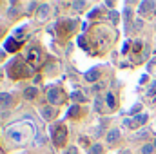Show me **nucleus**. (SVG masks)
<instances>
[{"instance_id":"nucleus-1","label":"nucleus","mask_w":156,"mask_h":154,"mask_svg":"<svg viewBox=\"0 0 156 154\" xmlns=\"http://www.w3.org/2000/svg\"><path fill=\"white\" fill-rule=\"evenodd\" d=\"M33 132H35V127L31 123H16V127H13V129L7 131L9 138L15 143H24L26 140H29L33 136Z\"/></svg>"},{"instance_id":"nucleus-2","label":"nucleus","mask_w":156,"mask_h":154,"mask_svg":"<svg viewBox=\"0 0 156 154\" xmlns=\"http://www.w3.org/2000/svg\"><path fill=\"white\" fill-rule=\"evenodd\" d=\"M9 76L15 78V80H18V78H26L31 75V69L22 62V60H13L11 62V67H9Z\"/></svg>"},{"instance_id":"nucleus-3","label":"nucleus","mask_w":156,"mask_h":154,"mask_svg":"<svg viewBox=\"0 0 156 154\" xmlns=\"http://www.w3.org/2000/svg\"><path fill=\"white\" fill-rule=\"evenodd\" d=\"M64 100H66V94H64L62 89L53 87V89L47 91V102H49L51 105H60V103H64Z\"/></svg>"},{"instance_id":"nucleus-4","label":"nucleus","mask_w":156,"mask_h":154,"mask_svg":"<svg viewBox=\"0 0 156 154\" xmlns=\"http://www.w3.org/2000/svg\"><path fill=\"white\" fill-rule=\"evenodd\" d=\"M66 138H67V129H66V125H58L56 131H55V134H53L55 145H56V147H62V145L66 143Z\"/></svg>"},{"instance_id":"nucleus-5","label":"nucleus","mask_w":156,"mask_h":154,"mask_svg":"<svg viewBox=\"0 0 156 154\" xmlns=\"http://www.w3.org/2000/svg\"><path fill=\"white\" fill-rule=\"evenodd\" d=\"M27 62L31 64V67L40 65V62H42V54H40V51L37 49V47H31V49L27 51Z\"/></svg>"},{"instance_id":"nucleus-6","label":"nucleus","mask_w":156,"mask_h":154,"mask_svg":"<svg viewBox=\"0 0 156 154\" xmlns=\"http://www.w3.org/2000/svg\"><path fill=\"white\" fill-rule=\"evenodd\" d=\"M145 121H147V116L145 114H138V116H134V120H125L123 123H125L127 127H131V129H136V127H142Z\"/></svg>"},{"instance_id":"nucleus-7","label":"nucleus","mask_w":156,"mask_h":154,"mask_svg":"<svg viewBox=\"0 0 156 154\" xmlns=\"http://www.w3.org/2000/svg\"><path fill=\"white\" fill-rule=\"evenodd\" d=\"M154 2H149V0H144V2H140V5H138V13L140 15H153V11H154Z\"/></svg>"},{"instance_id":"nucleus-8","label":"nucleus","mask_w":156,"mask_h":154,"mask_svg":"<svg viewBox=\"0 0 156 154\" xmlns=\"http://www.w3.org/2000/svg\"><path fill=\"white\" fill-rule=\"evenodd\" d=\"M11 105H13V98H11V94L2 93V94H0V109H7V107H11Z\"/></svg>"},{"instance_id":"nucleus-9","label":"nucleus","mask_w":156,"mask_h":154,"mask_svg":"<svg viewBox=\"0 0 156 154\" xmlns=\"http://www.w3.org/2000/svg\"><path fill=\"white\" fill-rule=\"evenodd\" d=\"M20 49V42H16L15 38H7L5 40V51L7 53H15Z\"/></svg>"},{"instance_id":"nucleus-10","label":"nucleus","mask_w":156,"mask_h":154,"mask_svg":"<svg viewBox=\"0 0 156 154\" xmlns=\"http://www.w3.org/2000/svg\"><path fill=\"white\" fill-rule=\"evenodd\" d=\"M40 111H42V116H44L45 120H53V118L56 116V111H55V107H51V105H45V107H42Z\"/></svg>"},{"instance_id":"nucleus-11","label":"nucleus","mask_w":156,"mask_h":154,"mask_svg":"<svg viewBox=\"0 0 156 154\" xmlns=\"http://www.w3.org/2000/svg\"><path fill=\"white\" fill-rule=\"evenodd\" d=\"M104 100H105V103H107V107H109L111 111H113V109H116V100H115V94H113L111 91H107V93H105V98H104Z\"/></svg>"},{"instance_id":"nucleus-12","label":"nucleus","mask_w":156,"mask_h":154,"mask_svg":"<svg viewBox=\"0 0 156 154\" xmlns=\"http://www.w3.org/2000/svg\"><path fill=\"white\" fill-rule=\"evenodd\" d=\"M98 78H100V69H91V71L85 73V80L87 82H98Z\"/></svg>"},{"instance_id":"nucleus-13","label":"nucleus","mask_w":156,"mask_h":154,"mask_svg":"<svg viewBox=\"0 0 156 154\" xmlns=\"http://www.w3.org/2000/svg\"><path fill=\"white\" fill-rule=\"evenodd\" d=\"M105 140H107V143H115L116 140H120V131H118V129L109 131V132H107V136H105Z\"/></svg>"},{"instance_id":"nucleus-14","label":"nucleus","mask_w":156,"mask_h":154,"mask_svg":"<svg viewBox=\"0 0 156 154\" xmlns=\"http://www.w3.org/2000/svg\"><path fill=\"white\" fill-rule=\"evenodd\" d=\"M49 15V5H45V4H42L40 5V11H38V18L40 20H45V16Z\"/></svg>"},{"instance_id":"nucleus-15","label":"nucleus","mask_w":156,"mask_h":154,"mask_svg":"<svg viewBox=\"0 0 156 154\" xmlns=\"http://www.w3.org/2000/svg\"><path fill=\"white\" fill-rule=\"evenodd\" d=\"M37 96V89L35 87H27L26 91H24V98H27V100H33Z\"/></svg>"},{"instance_id":"nucleus-16","label":"nucleus","mask_w":156,"mask_h":154,"mask_svg":"<svg viewBox=\"0 0 156 154\" xmlns=\"http://www.w3.org/2000/svg\"><path fill=\"white\" fill-rule=\"evenodd\" d=\"M153 151H154V145H153V143H147V145H144V147H142V151H140V152H142V154H153Z\"/></svg>"},{"instance_id":"nucleus-17","label":"nucleus","mask_w":156,"mask_h":154,"mask_svg":"<svg viewBox=\"0 0 156 154\" xmlns=\"http://www.w3.org/2000/svg\"><path fill=\"white\" fill-rule=\"evenodd\" d=\"M154 96H156V80L153 82V85H151V89L147 91V98H149V100H153Z\"/></svg>"},{"instance_id":"nucleus-18","label":"nucleus","mask_w":156,"mask_h":154,"mask_svg":"<svg viewBox=\"0 0 156 154\" xmlns=\"http://www.w3.org/2000/svg\"><path fill=\"white\" fill-rule=\"evenodd\" d=\"M102 152H104V149H102V145H98V143L93 145L91 151H89V154H102Z\"/></svg>"},{"instance_id":"nucleus-19","label":"nucleus","mask_w":156,"mask_h":154,"mask_svg":"<svg viewBox=\"0 0 156 154\" xmlns=\"http://www.w3.org/2000/svg\"><path fill=\"white\" fill-rule=\"evenodd\" d=\"M71 96H73V100H76V102H83V100H85V96H83V94H82L80 91H75V93H73Z\"/></svg>"},{"instance_id":"nucleus-20","label":"nucleus","mask_w":156,"mask_h":154,"mask_svg":"<svg viewBox=\"0 0 156 154\" xmlns=\"http://www.w3.org/2000/svg\"><path fill=\"white\" fill-rule=\"evenodd\" d=\"M69 116H71V118H76V116H80V107L73 105V107H71V111H69Z\"/></svg>"},{"instance_id":"nucleus-21","label":"nucleus","mask_w":156,"mask_h":154,"mask_svg":"<svg viewBox=\"0 0 156 154\" xmlns=\"http://www.w3.org/2000/svg\"><path fill=\"white\" fill-rule=\"evenodd\" d=\"M94 109H96L98 113H102V98H100V96L94 100Z\"/></svg>"},{"instance_id":"nucleus-22","label":"nucleus","mask_w":156,"mask_h":154,"mask_svg":"<svg viewBox=\"0 0 156 154\" xmlns=\"http://www.w3.org/2000/svg\"><path fill=\"white\" fill-rule=\"evenodd\" d=\"M73 7H75V9H82V7H85V2H83V0H80V2H73Z\"/></svg>"},{"instance_id":"nucleus-23","label":"nucleus","mask_w":156,"mask_h":154,"mask_svg":"<svg viewBox=\"0 0 156 154\" xmlns=\"http://www.w3.org/2000/svg\"><path fill=\"white\" fill-rule=\"evenodd\" d=\"M66 154H78V149L76 147H69V149L66 151Z\"/></svg>"},{"instance_id":"nucleus-24","label":"nucleus","mask_w":156,"mask_h":154,"mask_svg":"<svg viewBox=\"0 0 156 154\" xmlns=\"http://www.w3.org/2000/svg\"><path fill=\"white\" fill-rule=\"evenodd\" d=\"M78 44H80L83 49H87V45H85V42H83V37H80V38H78Z\"/></svg>"},{"instance_id":"nucleus-25","label":"nucleus","mask_w":156,"mask_h":154,"mask_svg":"<svg viewBox=\"0 0 156 154\" xmlns=\"http://www.w3.org/2000/svg\"><path fill=\"white\" fill-rule=\"evenodd\" d=\"M109 16H111V20H113V22H116L118 15H116V13H115V11H113V13H111V15H109Z\"/></svg>"},{"instance_id":"nucleus-26","label":"nucleus","mask_w":156,"mask_h":154,"mask_svg":"<svg viewBox=\"0 0 156 154\" xmlns=\"http://www.w3.org/2000/svg\"><path fill=\"white\" fill-rule=\"evenodd\" d=\"M133 47H134V53H136V51H140V47H142V44H138V42H136V44H134Z\"/></svg>"},{"instance_id":"nucleus-27","label":"nucleus","mask_w":156,"mask_h":154,"mask_svg":"<svg viewBox=\"0 0 156 154\" xmlns=\"http://www.w3.org/2000/svg\"><path fill=\"white\" fill-rule=\"evenodd\" d=\"M102 87H104V83H96V85H94V87H93V89H94V91H100V89H102Z\"/></svg>"},{"instance_id":"nucleus-28","label":"nucleus","mask_w":156,"mask_h":154,"mask_svg":"<svg viewBox=\"0 0 156 154\" xmlns=\"http://www.w3.org/2000/svg\"><path fill=\"white\" fill-rule=\"evenodd\" d=\"M127 49H129V44H123V49H122V53H127Z\"/></svg>"},{"instance_id":"nucleus-29","label":"nucleus","mask_w":156,"mask_h":154,"mask_svg":"<svg viewBox=\"0 0 156 154\" xmlns=\"http://www.w3.org/2000/svg\"><path fill=\"white\" fill-rule=\"evenodd\" d=\"M149 132H140V134H136V138H144V136H147Z\"/></svg>"},{"instance_id":"nucleus-30","label":"nucleus","mask_w":156,"mask_h":154,"mask_svg":"<svg viewBox=\"0 0 156 154\" xmlns=\"http://www.w3.org/2000/svg\"><path fill=\"white\" fill-rule=\"evenodd\" d=\"M2 33H4V26L0 24V37H2Z\"/></svg>"},{"instance_id":"nucleus-31","label":"nucleus","mask_w":156,"mask_h":154,"mask_svg":"<svg viewBox=\"0 0 156 154\" xmlns=\"http://www.w3.org/2000/svg\"><path fill=\"white\" fill-rule=\"evenodd\" d=\"M2 58H4V53H2V51H0V60H2Z\"/></svg>"},{"instance_id":"nucleus-32","label":"nucleus","mask_w":156,"mask_h":154,"mask_svg":"<svg viewBox=\"0 0 156 154\" xmlns=\"http://www.w3.org/2000/svg\"><path fill=\"white\" fill-rule=\"evenodd\" d=\"M154 147H156V143H154Z\"/></svg>"}]
</instances>
